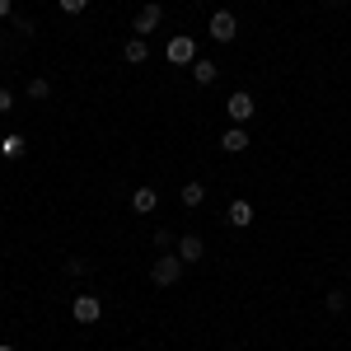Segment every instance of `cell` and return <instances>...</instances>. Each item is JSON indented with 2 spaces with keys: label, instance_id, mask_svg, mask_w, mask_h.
I'll list each match as a JSON object with an SVG mask.
<instances>
[{
  "label": "cell",
  "instance_id": "2",
  "mask_svg": "<svg viewBox=\"0 0 351 351\" xmlns=\"http://www.w3.org/2000/svg\"><path fill=\"white\" fill-rule=\"evenodd\" d=\"M164 56H169L173 66H192V61H197V43H192L188 33H178V38L164 43Z\"/></svg>",
  "mask_w": 351,
  "mask_h": 351
},
{
  "label": "cell",
  "instance_id": "13",
  "mask_svg": "<svg viewBox=\"0 0 351 351\" xmlns=\"http://www.w3.org/2000/svg\"><path fill=\"white\" fill-rule=\"evenodd\" d=\"M28 150V141L19 132H10V136H0V155H10V160H19V155H24Z\"/></svg>",
  "mask_w": 351,
  "mask_h": 351
},
{
  "label": "cell",
  "instance_id": "19",
  "mask_svg": "<svg viewBox=\"0 0 351 351\" xmlns=\"http://www.w3.org/2000/svg\"><path fill=\"white\" fill-rule=\"evenodd\" d=\"M66 271H71V276H84V271H89V263H84V258H71V263H66Z\"/></svg>",
  "mask_w": 351,
  "mask_h": 351
},
{
  "label": "cell",
  "instance_id": "5",
  "mask_svg": "<svg viewBox=\"0 0 351 351\" xmlns=\"http://www.w3.org/2000/svg\"><path fill=\"white\" fill-rule=\"evenodd\" d=\"M225 112H230V122H234V127H243V122H248V117L258 112V104H253V94H243V89H234V94L225 99Z\"/></svg>",
  "mask_w": 351,
  "mask_h": 351
},
{
  "label": "cell",
  "instance_id": "1",
  "mask_svg": "<svg viewBox=\"0 0 351 351\" xmlns=\"http://www.w3.org/2000/svg\"><path fill=\"white\" fill-rule=\"evenodd\" d=\"M183 267H188V263H183L178 253H160V263L150 267V281H155V286H178V281H183Z\"/></svg>",
  "mask_w": 351,
  "mask_h": 351
},
{
  "label": "cell",
  "instance_id": "4",
  "mask_svg": "<svg viewBox=\"0 0 351 351\" xmlns=\"http://www.w3.org/2000/svg\"><path fill=\"white\" fill-rule=\"evenodd\" d=\"M206 33H211L216 43H234V38H239V19H234L230 10H216L211 24H206Z\"/></svg>",
  "mask_w": 351,
  "mask_h": 351
},
{
  "label": "cell",
  "instance_id": "21",
  "mask_svg": "<svg viewBox=\"0 0 351 351\" xmlns=\"http://www.w3.org/2000/svg\"><path fill=\"white\" fill-rule=\"evenodd\" d=\"M5 14H14V0H0V19H5Z\"/></svg>",
  "mask_w": 351,
  "mask_h": 351
},
{
  "label": "cell",
  "instance_id": "20",
  "mask_svg": "<svg viewBox=\"0 0 351 351\" xmlns=\"http://www.w3.org/2000/svg\"><path fill=\"white\" fill-rule=\"evenodd\" d=\"M10 108H14V94H10V89H0V117H5Z\"/></svg>",
  "mask_w": 351,
  "mask_h": 351
},
{
  "label": "cell",
  "instance_id": "3",
  "mask_svg": "<svg viewBox=\"0 0 351 351\" xmlns=\"http://www.w3.org/2000/svg\"><path fill=\"white\" fill-rule=\"evenodd\" d=\"M71 314H75V324H84V328H94L99 319H104V304H99V295H75V304H71Z\"/></svg>",
  "mask_w": 351,
  "mask_h": 351
},
{
  "label": "cell",
  "instance_id": "18",
  "mask_svg": "<svg viewBox=\"0 0 351 351\" xmlns=\"http://www.w3.org/2000/svg\"><path fill=\"white\" fill-rule=\"evenodd\" d=\"M56 5H61L66 14H84V10H89V0H56Z\"/></svg>",
  "mask_w": 351,
  "mask_h": 351
},
{
  "label": "cell",
  "instance_id": "14",
  "mask_svg": "<svg viewBox=\"0 0 351 351\" xmlns=\"http://www.w3.org/2000/svg\"><path fill=\"white\" fill-rule=\"evenodd\" d=\"M178 197H183V206H202L206 202V183H183Z\"/></svg>",
  "mask_w": 351,
  "mask_h": 351
},
{
  "label": "cell",
  "instance_id": "8",
  "mask_svg": "<svg viewBox=\"0 0 351 351\" xmlns=\"http://www.w3.org/2000/svg\"><path fill=\"white\" fill-rule=\"evenodd\" d=\"M225 220H230V225H234V230H248V225H253V206H248V202H230V211H225Z\"/></svg>",
  "mask_w": 351,
  "mask_h": 351
},
{
  "label": "cell",
  "instance_id": "10",
  "mask_svg": "<svg viewBox=\"0 0 351 351\" xmlns=\"http://www.w3.org/2000/svg\"><path fill=\"white\" fill-rule=\"evenodd\" d=\"M216 75H220L216 61H206V56H197V61H192V80H197V84H216Z\"/></svg>",
  "mask_w": 351,
  "mask_h": 351
},
{
  "label": "cell",
  "instance_id": "17",
  "mask_svg": "<svg viewBox=\"0 0 351 351\" xmlns=\"http://www.w3.org/2000/svg\"><path fill=\"white\" fill-rule=\"evenodd\" d=\"M155 248H164V253H169V248H178V239H173L169 230H155Z\"/></svg>",
  "mask_w": 351,
  "mask_h": 351
},
{
  "label": "cell",
  "instance_id": "24",
  "mask_svg": "<svg viewBox=\"0 0 351 351\" xmlns=\"http://www.w3.org/2000/svg\"><path fill=\"white\" fill-rule=\"evenodd\" d=\"M0 47H5V33H0Z\"/></svg>",
  "mask_w": 351,
  "mask_h": 351
},
{
  "label": "cell",
  "instance_id": "9",
  "mask_svg": "<svg viewBox=\"0 0 351 351\" xmlns=\"http://www.w3.org/2000/svg\"><path fill=\"white\" fill-rule=\"evenodd\" d=\"M173 253H178V258H183V263H202V253H206V248H202V239H197V234H183V239H178V248H173Z\"/></svg>",
  "mask_w": 351,
  "mask_h": 351
},
{
  "label": "cell",
  "instance_id": "25",
  "mask_svg": "<svg viewBox=\"0 0 351 351\" xmlns=\"http://www.w3.org/2000/svg\"><path fill=\"white\" fill-rule=\"evenodd\" d=\"M347 276H351V271H347Z\"/></svg>",
  "mask_w": 351,
  "mask_h": 351
},
{
  "label": "cell",
  "instance_id": "16",
  "mask_svg": "<svg viewBox=\"0 0 351 351\" xmlns=\"http://www.w3.org/2000/svg\"><path fill=\"white\" fill-rule=\"evenodd\" d=\"M324 304L332 309V314H342V309H347V291H328V295H324Z\"/></svg>",
  "mask_w": 351,
  "mask_h": 351
},
{
  "label": "cell",
  "instance_id": "23",
  "mask_svg": "<svg viewBox=\"0 0 351 351\" xmlns=\"http://www.w3.org/2000/svg\"><path fill=\"white\" fill-rule=\"evenodd\" d=\"M324 5H342V0H324Z\"/></svg>",
  "mask_w": 351,
  "mask_h": 351
},
{
  "label": "cell",
  "instance_id": "7",
  "mask_svg": "<svg viewBox=\"0 0 351 351\" xmlns=\"http://www.w3.org/2000/svg\"><path fill=\"white\" fill-rule=\"evenodd\" d=\"M248 145H253V141H248V132H243V127H230V132L220 136V150H225V155H243Z\"/></svg>",
  "mask_w": 351,
  "mask_h": 351
},
{
  "label": "cell",
  "instance_id": "11",
  "mask_svg": "<svg viewBox=\"0 0 351 351\" xmlns=\"http://www.w3.org/2000/svg\"><path fill=\"white\" fill-rule=\"evenodd\" d=\"M122 56H127V66H141V61L150 56V47H145V38H127V43H122Z\"/></svg>",
  "mask_w": 351,
  "mask_h": 351
},
{
  "label": "cell",
  "instance_id": "15",
  "mask_svg": "<svg viewBox=\"0 0 351 351\" xmlns=\"http://www.w3.org/2000/svg\"><path fill=\"white\" fill-rule=\"evenodd\" d=\"M28 99H52V80H28Z\"/></svg>",
  "mask_w": 351,
  "mask_h": 351
},
{
  "label": "cell",
  "instance_id": "6",
  "mask_svg": "<svg viewBox=\"0 0 351 351\" xmlns=\"http://www.w3.org/2000/svg\"><path fill=\"white\" fill-rule=\"evenodd\" d=\"M160 24H164V5H141V14L132 19V33L136 38H150Z\"/></svg>",
  "mask_w": 351,
  "mask_h": 351
},
{
  "label": "cell",
  "instance_id": "12",
  "mask_svg": "<svg viewBox=\"0 0 351 351\" xmlns=\"http://www.w3.org/2000/svg\"><path fill=\"white\" fill-rule=\"evenodd\" d=\"M132 211L136 216H150V211H155V188H136L132 192Z\"/></svg>",
  "mask_w": 351,
  "mask_h": 351
},
{
  "label": "cell",
  "instance_id": "22",
  "mask_svg": "<svg viewBox=\"0 0 351 351\" xmlns=\"http://www.w3.org/2000/svg\"><path fill=\"white\" fill-rule=\"evenodd\" d=\"M0 351H14V347H10V342H0Z\"/></svg>",
  "mask_w": 351,
  "mask_h": 351
}]
</instances>
